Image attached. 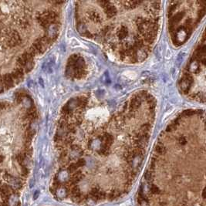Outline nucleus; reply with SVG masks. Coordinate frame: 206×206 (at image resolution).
<instances>
[{
	"label": "nucleus",
	"instance_id": "obj_1",
	"mask_svg": "<svg viewBox=\"0 0 206 206\" xmlns=\"http://www.w3.org/2000/svg\"><path fill=\"white\" fill-rule=\"evenodd\" d=\"M2 84H3L4 88L6 89H9L15 86L16 83H15L14 80H13V77L11 75V74H5V75L2 76Z\"/></svg>",
	"mask_w": 206,
	"mask_h": 206
}]
</instances>
